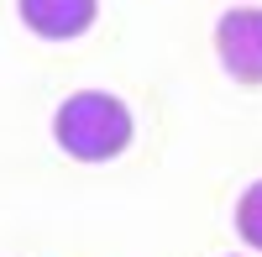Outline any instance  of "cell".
I'll use <instances>...</instances> for the list:
<instances>
[{
  "mask_svg": "<svg viewBox=\"0 0 262 257\" xmlns=\"http://www.w3.org/2000/svg\"><path fill=\"white\" fill-rule=\"evenodd\" d=\"M131 137H137V121H131L126 100L105 90H79L53 116V142L79 163H111L131 147Z\"/></svg>",
  "mask_w": 262,
  "mask_h": 257,
  "instance_id": "obj_1",
  "label": "cell"
},
{
  "mask_svg": "<svg viewBox=\"0 0 262 257\" xmlns=\"http://www.w3.org/2000/svg\"><path fill=\"white\" fill-rule=\"evenodd\" d=\"M215 58L236 84H262V6L226 11L215 21Z\"/></svg>",
  "mask_w": 262,
  "mask_h": 257,
  "instance_id": "obj_2",
  "label": "cell"
},
{
  "mask_svg": "<svg viewBox=\"0 0 262 257\" xmlns=\"http://www.w3.org/2000/svg\"><path fill=\"white\" fill-rule=\"evenodd\" d=\"M27 32H37L42 42H74L95 27L100 0H16Z\"/></svg>",
  "mask_w": 262,
  "mask_h": 257,
  "instance_id": "obj_3",
  "label": "cell"
},
{
  "mask_svg": "<svg viewBox=\"0 0 262 257\" xmlns=\"http://www.w3.org/2000/svg\"><path fill=\"white\" fill-rule=\"evenodd\" d=\"M236 237H242L252 252H262V179L242 189L236 200Z\"/></svg>",
  "mask_w": 262,
  "mask_h": 257,
  "instance_id": "obj_4",
  "label": "cell"
}]
</instances>
